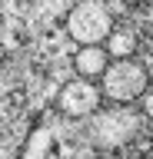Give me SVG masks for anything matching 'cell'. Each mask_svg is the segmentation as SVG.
Returning <instances> with one entry per match:
<instances>
[{
    "mask_svg": "<svg viewBox=\"0 0 153 159\" xmlns=\"http://www.w3.org/2000/svg\"><path fill=\"white\" fill-rule=\"evenodd\" d=\"M113 13L103 0H80L67 13V33L80 47H103L113 37Z\"/></svg>",
    "mask_w": 153,
    "mask_h": 159,
    "instance_id": "obj_1",
    "label": "cell"
},
{
    "mask_svg": "<svg viewBox=\"0 0 153 159\" xmlns=\"http://www.w3.org/2000/svg\"><path fill=\"white\" fill-rule=\"evenodd\" d=\"M150 93V73L140 60H113L103 76V96L113 103H133Z\"/></svg>",
    "mask_w": 153,
    "mask_h": 159,
    "instance_id": "obj_2",
    "label": "cell"
},
{
    "mask_svg": "<svg viewBox=\"0 0 153 159\" xmlns=\"http://www.w3.org/2000/svg\"><path fill=\"white\" fill-rule=\"evenodd\" d=\"M100 99H103V86H97L90 80H70V83L60 89L57 106H60L63 116L80 119V116H93L97 106H100Z\"/></svg>",
    "mask_w": 153,
    "mask_h": 159,
    "instance_id": "obj_3",
    "label": "cell"
},
{
    "mask_svg": "<svg viewBox=\"0 0 153 159\" xmlns=\"http://www.w3.org/2000/svg\"><path fill=\"white\" fill-rule=\"evenodd\" d=\"M136 116L127 113V109H110L107 116L97 119V126H93V139H97V146H107V149H117L123 146L127 139L136 136Z\"/></svg>",
    "mask_w": 153,
    "mask_h": 159,
    "instance_id": "obj_4",
    "label": "cell"
},
{
    "mask_svg": "<svg viewBox=\"0 0 153 159\" xmlns=\"http://www.w3.org/2000/svg\"><path fill=\"white\" fill-rule=\"evenodd\" d=\"M73 70L80 80H103L110 70V50L107 47H80L73 53Z\"/></svg>",
    "mask_w": 153,
    "mask_h": 159,
    "instance_id": "obj_5",
    "label": "cell"
},
{
    "mask_svg": "<svg viewBox=\"0 0 153 159\" xmlns=\"http://www.w3.org/2000/svg\"><path fill=\"white\" fill-rule=\"evenodd\" d=\"M107 50L117 60H130V53H136V33L133 30H113V37L107 40Z\"/></svg>",
    "mask_w": 153,
    "mask_h": 159,
    "instance_id": "obj_6",
    "label": "cell"
},
{
    "mask_svg": "<svg viewBox=\"0 0 153 159\" xmlns=\"http://www.w3.org/2000/svg\"><path fill=\"white\" fill-rule=\"evenodd\" d=\"M140 103H143V116H146V119H153V93H146Z\"/></svg>",
    "mask_w": 153,
    "mask_h": 159,
    "instance_id": "obj_7",
    "label": "cell"
}]
</instances>
